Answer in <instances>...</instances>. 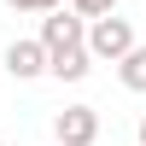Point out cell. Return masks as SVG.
Segmentation results:
<instances>
[{
    "label": "cell",
    "instance_id": "6da1fadb",
    "mask_svg": "<svg viewBox=\"0 0 146 146\" xmlns=\"http://www.w3.org/2000/svg\"><path fill=\"white\" fill-rule=\"evenodd\" d=\"M82 47L94 53V64H117V58L135 47V23L117 18V12H100V18H88V29H82Z\"/></svg>",
    "mask_w": 146,
    "mask_h": 146
},
{
    "label": "cell",
    "instance_id": "7a4b0ae2",
    "mask_svg": "<svg viewBox=\"0 0 146 146\" xmlns=\"http://www.w3.org/2000/svg\"><path fill=\"white\" fill-rule=\"evenodd\" d=\"M53 140L58 146H94L100 140V111L94 105H64L53 117Z\"/></svg>",
    "mask_w": 146,
    "mask_h": 146
},
{
    "label": "cell",
    "instance_id": "3957f363",
    "mask_svg": "<svg viewBox=\"0 0 146 146\" xmlns=\"http://www.w3.org/2000/svg\"><path fill=\"white\" fill-rule=\"evenodd\" d=\"M82 29H88V18H76V12H58V6H53V12L41 18V35H35V41H41L47 53H58V47H76Z\"/></svg>",
    "mask_w": 146,
    "mask_h": 146
},
{
    "label": "cell",
    "instance_id": "277c9868",
    "mask_svg": "<svg viewBox=\"0 0 146 146\" xmlns=\"http://www.w3.org/2000/svg\"><path fill=\"white\" fill-rule=\"evenodd\" d=\"M6 76H12V82L47 76V47H41V41H12V47H6Z\"/></svg>",
    "mask_w": 146,
    "mask_h": 146
},
{
    "label": "cell",
    "instance_id": "5b68a950",
    "mask_svg": "<svg viewBox=\"0 0 146 146\" xmlns=\"http://www.w3.org/2000/svg\"><path fill=\"white\" fill-rule=\"evenodd\" d=\"M88 70H94V53H88V47H58V53H47V76H58V82H82V76H88Z\"/></svg>",
    "mask_w": 146,
    "mask_h": 146
},
{
    "label": "cell",
    "instance_id": "8992f818",
    "mask_svg": "<svg viewBox=\"0 0 146 146\" xmlns=\"http://www.w3.org/2000/svg\"><path fill=\"white\" fill-rule=\"evenodd\" d=\"M117 76H123V88H129V94H146V47H140V41L117 58Z\"/></svg>",
    "mask_w": 146,
    "mask_h": 146
},
{
    "label": "cell",
    "instance_id": "52a82bcc",
    "mask_svg": "<svg viewBox=\"0 0 146 146\" xmlns=\"http://www.w3.org/2000/svg\"><path fill=\"white\" fill-rule=\"evenodd\" d=\"M76 18H100V12H117V0H70Z\"/></svg>",
    "mask_w": 146,
    "mask_h": 146
},
{
    "label": "cell",
    "instance_id": "ba28073f",
    "mask_svg": "<svg viewBox=\"0 0 146 146\" xmlns=\"http://www.w3.org/2000/svg\"><path fill=\"white\" fill-rule=\"evenodd\" d=\"M6 6H12V12H53L58 0H6Z\"/></svg>",
    "mask_w": 146,
    "mask_h": 146
},
{
    "label": "cell",
    "instance_id": "9c48e42d",
    "mask_svg": "<svg viewBox=\"0 0 146 146\" xmlns=\"http://www.w3.org/2000/svg\"><path fill=\"white\" fill-rule=\"evenodd\" d=\"M135 146H146V117H140V140H135Z\"/></svg>",
    "mask_w": 146,
    "mask_h": 146
},
{
    "label": "cell",
    "instance_id": "30bf717a",
    "mask_svg": "<svg viewBox=\"0 0 146 146\" xmlns=\"http://www.w3.org/2000/svg\"><path fill=\"white\" fill-rule=\"evenodd\" d=\"M0 146H6V140H0Z\"/></svg>",
    "mask_w": 146,
    "mask_h": 146
},
{
    "label": "cell",
    "instance_id": "8fae6325",
    "mask_svg": "<svg viewBox=\"0 0 146 146\" xmlns=\"http://www.w3.org/2000/svg\"><path fill=\"white\" fill-rule=\"evenodd\" d=\"M53 146H58V140H53Z\"/></svg>",
    "mask_w": 146,
    "mask_h": 146
}]
</instances>
